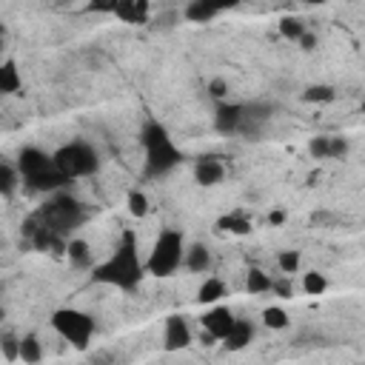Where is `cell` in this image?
<instances>
[{
    "label": "cell",
    "instance_id": "8992f818",
    "mask_svg": "<svg viewBox=\"0 0 365 365\" xmlns=\"http://www.w3.org/2000/svg\"><path fill=\"white\" fill-rule=\"evenodd\" d=\"M51 160L57 165V171L71 182V180H83V177H94L100 171V151L86 143V140H71L63 143L57 151H51Z\"/></svg>",
    "mask_w": 365,
    "mask_h": 365
},
{
    "label": "cell",
    "instance_id": "277c9868",
    "mask_svg": "<svg viewBox=\"0 0 365 365\" xmlns=\"http://www.w3.org/2000/svg\"><path fill=\"white\" fill-rule=\"evenodd\" d=\"M34 222L54 234L57 240H68L86 222V205L68 191H57L46 200V205L34 214Z\"/></svg>",
    "mask_w": 365,
    "mask_h": 365
},
{
    "label": "cell",
    "instance_id": "6da1fadb",
    "mask_svg": "<svg viewBox=\"0 0 365 365\" xmlns=\"http://www.w3.org/2000/svg\"><path fill=\"white\" fill-rule=\"evenodd\" d=\"M145 277V265L140 259V248H137V234L131 228H125L120 234V242L114 245V251L91 268V279L97 285H108L117 291H134Z\"/></svg>",
    "mask_w": 365,
    "mask_h": 365
},
{
    "label": "cell",
    "instance_id": "4fadbf2b",
    "mask_svg": "<svg viewBox=\"0 0 365 365\" xmlns=\"http://www.w3.org/2000/svg\"><path fill=\"white\" fill-rule=\"evenodd\" d=\"M254 334H257V328L248 319H234V325L228 328V334L220 342H222L225 351H242V348H248L254 342Z\"/></svg>",
    "mask_w": 365,
    "mask_h": 365
},
{
    "label": "cell",
    "instance_id": "5b68a950",
    "mask_svg": "<svg viewBox=\"0 0 365 365\" xmlns=\"http://www.w3.org/2000/svg\"><path fill=\"white\" fill-rule=\"evenodd\" d=\"M182 254H185V237H182L177 228H163V231L154 237L148 257L143 259L145 274L160 277V279L177 274L180 265H182Z\"/></svg>",
    "mask_w": 365,
    "mask_h": 365
},
{
    "label": "cell",
    "instance_id": "ffe728a7",
    "mask_svg": "<svg viewBox=\"0 0 365 365\" xmlns=\"http://www.w3.org/2000/svg\"><path fill=\"white\" fill-rule=\"evenodd\" d=\"M20 362L26 365H40L43 362V342L37 339V334H23L20 336V354H17Z\"/></svg>",
    "mask_w": 365,
    "mask_h": 365
},
{
    "label": "cell",
    "instance_id": "3957f363",
    "mask_svg": "<svg viewBox=\"0 0 365 365\" xmlns=\"http://www.w3.org/2000/svg\"><path fill=\"white\" fill-rule=\"evenodd\" d=\"M17 174H20V182H26L31 191H40V194H57L68 185V180L57 171L54 160L48 151L37 148V145H26L17 151Z\"/></svg>",
    "mask_w": 365,
    "mask_h": 365
},
{
    "label": "cell",
    "instance_id": "836d02e7",
    "mask_svg": "<svg viewBox=\"0 0 365 365\" xmlns=\"http://www.w3.org/2000/svg\"><path fill=\"white\" fill-rule=\"evenodd\" d=\"M271 291L279 294V297H291V285L282 282V279H274V282H271Z\"/></svg>",
    "mask_w": 365,
    "mask_h": 365
},
{
    "label": "cell",
    "instance_id": "2e32d148",
    "mask_svg": "<svg viewBox=\"0 0 365 365\" xmlns=\"http://www.w3.org/2000/svg\"><path fill=\"white\" fill-rule=\"evenodd\" d=\"M222 9H225V6H217V3H208V0H191V3L182 6L180 14H182L188 23H211Z\"/></svg>",
    "mask_w": 365,
    "mask_h": 365
},
{
    "label": "cell",
    "instance_id": "d4e9b609",
    "mask_svg": "<svg viewBox=\"0 0 365 365\" xmlns=\"http://www.w3.org/2000/svg\"><path fill=\"white\" fill-rule=\"evenodd\" d=\"M217 228L220 231H228V234H248L251 231V222L242 214H225V217L217 220Z\"/></svg>",
    "mask_w": 365,
    "mask_h": 365
},
{
    "label": "cell",
    "instance_id": "4dcf8cb0",
    "mask_svg": "<svg viewBox=\"0 0 365 365\" xmlns=\"http://www.w3.org/2000/svg\"><path fill=\"white\" fill-rule=\"evenodd\" d=\"M0 351H3V356H6L9 362H14L17 354H20V336L11 334V331H3V334H0Z\"/></svg>",
    "mask_w": 365,
    "mask_h": 365
},
{
    "label": "cell",
    "instance_id": "7c38bea8",
    "mask_svg": "<svg viewBox=\"0 0 365 365\" xmlns=\"http://www.w3.org/2000/svg\"><path fill=\"white\" fill-rule=\"evenodd\" d=\"M225 177V163L222 157L217 154H205L194 163V182L202 185V188H211V185H220Z\"/></svg>",
    "mask_w": 365,
    "mask_h": 365
},
{
    "label": "cell",
    "instance_id": "d6a6232c",
    "mask_svg": "<svg viewBox=\"0 0 365 365\" xmlns=\"http://www.w3.org/2000/svg\"><path fill=\"white\" fill-rule=\"evenodd\" d=\"M297 46H299V48H302V51H311V48H314V46H317V37H314V34H311V31H305V34H302V37H299V40H297Z\"/></svg>",
    "mask_w": 365,
    "mask_h": 365
},
{
    "label": "cell",
    "instance_id": "e0dca14e",
    "mask_svg": "<svg viewBox=\"0 0 365 365\" xmlns=\"http://www.w3.org/2000/svg\"><path fill=\"white\" fill-rule=\"evenodd\" d=\"M182 265H185L191 274H208V268H211V251H208L202 242H191V245H185Z\"/></svg>",
    "mask_w": 365,
    "mask_h": 365
},
{
    "label": "cell",
    "instance_id": "7a4b0ae2",
    "mask_svg": "<svg viewBox=\"0 0 365 365\" xmlns=\"http://www.w3.org/2000/svg\"><path fill=\"white\" fill-rule=\"evenodd\" d=\"M140 145H143V174L148 180H160L165 174H171L180 163H182V148L174 143L171 131L148 117L143 125H140Z\"/></svg>",
    "mask_w": 365,
    "mask_h": 365
},
{
    "label": "cell",
    "instance_id": "44dd1931",
    "mask_svg": "<svg viewBox=\"0 0 365 365\" xmlns=\"http://www.w3.org/2000/svg\"><path fill=\"white\" fill-rule=\"evenodd\" d=\"M20 86H23V80H20L17 63H14V60H6V63H0V97L20 91Z\"/></svg>",
    "mask_w": 365,
    "mask_h": 365
},
{
    "label": "cell",
    "instance_id": "d590c367",
    "mask_svg": "<svg viewBox=\"0 0 365 365\" xmlns=\"http://www.w3.org/2000/svg\"><path fill=\"white\" fill-rule=\"evenodd\" d=\"M3 46H6V29H3V23H0V54H3Z\"/></svg>",
    "mask_w": 365,
    "mask_h": 365
},
{
    "label": "cell",
    "instance_id": "cb8c5ba5",
    "mask_svg": "<svg viewBox=\"0 0 365 365\" xmlns=\"http://www.w3.org/2000/svg\"><path fill=\"white\" fill-rule=\"evenodd\" d=\"M262 325H265V328H274V331H282V328L291 325V317H288L285 308H279V305H268V308L262 311Z\"/></svg>",
    "mask_w": 365,
    "mask_h": 365
},
{
    "label": "cell",
    "instance_id": "d6986e66",
    "mask_svg": "<svg viewBox=\"0 0 365 365\" xmlns=\"http://www.w3.org/2000/svg\"><path fill=\"white\" fill-rule=\"evenodd\" d=\"M222 297H225V282L220 277H205L202 285L197 288V299L202 305H220Z\"/></svg>",
    "mask_w": 365,
    "mask_h": 365
},
{
    "label": "cell",
    "instance_id": "83f0119b",
    "mask_svg": "<svg viewBox=\"0 0 365 365\" xmlns=\"http://www.w3.org/2000/svg\"><path fill=\"white\" fill-rule=\"evenodd\" d=\"M125 208H128V214L131 217H137V220H143L148 211H151V205H148V197L143 194V191H128V197H125Z\"/></svg>",
    "mask_w": 365,
    "mask_h": 365
},
{
    "label": "cell",
    "instance_id": "9a60e30c",
    "mask_svg": "<svg viewBox=\"0 0 365 365\" xmlns=\"http://www.w3.org/2000/svg\"><path fill=\"white\" fill-rule=\"evenodd\" d=\"M308 151L314 160H334L348 151V143L342 137H314L308 143Z\"/></svg>",
    "mask_w": 365,
    "mask_h": 365
},
{
    "label": "cell",
    "instance_id": "ba28073f",
    "mask_svg": "<svg viewBox=\"0 0 365 365\" xmlns=\"http://www.w3.org/2000/svg\"><path fill=\"white\" fill-rule=\"evenodd\" d=\"M274 117V106L268 100H251V103H242V120H240V131L242 137H257Z\"/></svg>",
    "mask_w": 365,
    "mask_h": 365
},
{
    "label": "cell",
    "instance_id": "4316f807",
    "mask_svg": "<svg viewBox=\"0 0 365 365\" xmlns=\"http://www.w3.org/2000/svg\"><path fill=\"white\" fill-rule=\"evenodd\" d=\"M336 97V91H334V86H328V83H317V86H308L305 91H302V100L305 103H331Z\"/></svg>",
    "mask_w": 365,
    "mask_h": 365
},
{
    "label": "cell",
    "instance_id": "52a82bcc",
    "mask_svg": "<svg viewBox=\"0 0 365 365\" xmlns=\"http://www.w3.org/2000/svg\"><path fill=\"white\" fill-rule=\"evenodd\" d=\"M51 328L57 331L60 339H66L71 348L77 351H86L94 331H97V322L91 314L80 311V308H57L51 314Z\"/></svg>",
    "mask_w": 365,
    "mask_h": 365
},
{
    "label": "cell",
    "instance_id": "1f68e13d",
    "mask_svg": "<svg viewBox=\"0 0 365 365\" xmlns=\"http://www.w3.org/2000/svg\"><path fill=\"white\" fill-rule=\"evenodd\" d=\"M208 94H211L217 103L228 100V80H222V77H214V80L208 83Z\"/></svg>",
    "mask_w": 365,
    "mask_h": 365
},
{
    "label": "cell",
    "instance_id": "e575fe53",
    "mask_svg": "<svg viewBox=\"0 0 365 365\" xmlns=\"http://www.w3.org/2000/svg\"><path fill=\"white\" fill-rule=\"evenodd\" d=\"M268 222H271V225L285 222V211H271V214H268Z\"/></svg>",
    "mask_w": 365,
    "mask_h": 365
},
{
    "label": "cell",
    "instance_id": "7402d4cb",
    "mask_svg": "<svg viewBox=\"0 0 365 365\" xmlns=\"http://www.w3.org/2000/svg\"><path fill=\"white\" fill-rule=\"evenodd\" d=\"M20 185V174H17V165L3 160L0 157V197H11Z\"/></svg>",
    "mask_w": 365,
    "mask_h": 365
},
{
    "label": "cell",
    "instance_id": "ac0fdd59",
    "mask_svg": "<svg viewBox=\"0 0 365 365\" xmlns=\"http://www.w3.org/2000/svg\"><path fill=\"white\" fill-rule=\"evenodd\" d=\"M66 257L74 268H94V254H91V245L80 237H71L66 242Z\"/></svg>",
    "mask_w": 365,
    "mask_h": 365
},
{
    "label": "cell",
    "instance_id": "603a6c76",
    "mask_svg": "<svg viewBox=\"0 0 365 365\" xmlns=\"http://www.w3.org/2000/svg\"><path fill=\"white\" fill-rule=\"evenodd\" d=\"M271 282H274V277H268L262 268H251V271L245 274V288H248V294H268V291H271Z\"/></svg>",
    "mask_w": 365,
    "mask_h": 365
},
{
    "label": "cell",
    "instance_id": "f1b7e54d",
    "mask_svg": "<svg viewBox=\"0 0 365 365\" xmlns=\"http://www.w3.org/2000/svg\"><path fill=\"white\" fill-rule=\"evenodd\" d=\"M302 291L311 294V297L325 294V291H328V279H325V274H319V271H305V274H302Z\"/></svg>",
    "mask_w": 365,
    "mask_h": 365
},
{
    "label": "cell",
    "instance_id": "484cf974",
    "mask_svg": "<svg viewBox=\"0 0 365 365\" xmlns=\"http://www.w3.org/2000/svg\"><path fill=\"white\" fill-rule=\"evenodd\" d=\"M277 29H279V34H282L285 40H291V43H297V40H299V37L308 31V26H305L299 17H291V14H288V17H282Z\"/></svg>",
    "mask_w": 365,
    "mask_h": 365
},
{
    "label": "cell",
    "instance_id": "f546056e",
    "mask_svg": "<svg viewBox=\"0 0 365 365\" xmlns=\"http://www.w3.org/2000/svg\"><path fill=\"white\" fill-rule=\"evenodd\" d=\"M277 265H279V271H282L285 277H291V274H297V271H299L302 257H299V251L285 248V251H279V254H277Z\"/></svg>",
    "mask_w": 365,
    "mask_h": 365
},
{
    "label": "cell",
    "instance_id": "8fae6325",
    "mask_svg": "<svg viewBox=\"0 0 365 365\" xmlns=\"http://www.w3.org/2000/svg\"><path fill=\"white\" fill-rule=\"evenodd\" d=\"M240 120H242V103L237 100H222L214 106V131L231 137L240 131Z\"/></svg>",
    "mask_w": 365,
    "mask_h": 365
},
{
    "label": "cell",
    "instance_id": "5bb4252c",
    "mask_svg": "<svg viewBox=\"0 0 365 365\" xmlns=\"http://www.w3.org/2000/svg\"><path fill=\"white\" fill-rule=\"evenodd\" d=\"M111 14L120 17L123 23H148L151 6H148V0H114Z\"/></svg>",
    "mask_w": 365,
    "mask_h": 365
},
{
    "label": "cell",
    "instance_id": "30bf717a",
    "mask_svg": "<svg viewBox=\"0 0 365 365\" xmlns=\"http://www.w3.org/2000/svg\"><path fill=\"white\" fill-rule=\"evenodd\" d=\"M188 345H191V328H188L185 317L171 314V317L165 319V325H163V348H165L168 354H174V351H182V348H188Z\"/></svg>",
    "mask_w": 365,
    "mask_h": 365
},
{
    "label": "cell",
    "instance_id": "9c48e42d",
    "mask_svg": "<svg viewBox=\"0 0 365 365\" xmlns=\"http://www.w3.org/2000/svg\"><path fill=\"white\" fill-rule=\"evenodd\" d=\"M234 311L231 308H225V305H211L205 314H202V342L205 345H211V342H220L225 334H228V328L234 325Z\"/></svg>",
    "mask_w": 365,
    "mask_h": 365
}]
</instances>
